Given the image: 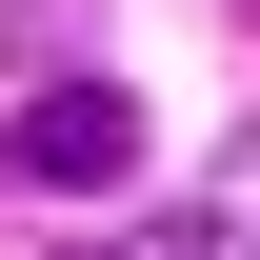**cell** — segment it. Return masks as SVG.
<instances>
[{"instance_id": "cell-1", "label": "cell", "mask_w": 260, "mask_h": 260, "mask_svg": "<svg viewBox=\"0 0 260 260\" xmlns=\"http://www.w3.org/2000/svg\"><path fill=\"white\" fill-rule=\"evenodd\" d=\"M20 180H40V200H120V180H140V100H120V80H40V100H20Z\"/></svg>"}]
</instances>
